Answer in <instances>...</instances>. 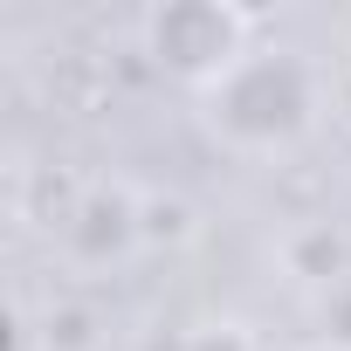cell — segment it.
<instances>
[{
	"label": "cell",
	"instance_id": "cell-1",
	"mask_svg": "<svg viewBox=\"0 0 351 351\" xmlns=\"http://www.w3.org/2000/svg\"><path fill=\"white\" fill-rule=\"evenodd\" d=\"M193 104H200V124L214 145H228L241 158H269L317 131V117L330 110V76L303 49H248Z\"/></svg>",
	"mask_w": 351,
	"mask_h": 351
},
{
	"label": "cell",
	"instance_id": "cell-2",
	"mask_svg": "<svg viewBox=\"0 0 351 351\" xmlns=\"http://www.w3.org/2000/svg\"><path fill=\"white\" fill-rule=\"evenodd\" d=\"M255 21L241 14V8H228V0H165V8H152L145 21H138V49H145V62L158 69V76H172V83H186L193 97L207 90V83H221L255 42Z\"/></svg>",
	"mask_w": 351,
	"mask_h": 351
},
{
	"label": "cell",
	"instance_id": "cell-3",
	"mask_svg": "<svg viewBox=\"0 0 351 351\" xmlns=\"http://www.w3.org/2000/svg\"><path fill=\"white\" fill-rule=\"evenodd\" d=\"M330 117H337V124H351V56L330 69Z\"/></svg>",
	"mask_w": 351,
	"mask_h": 351
},
{
	"label": "cell",
	"instance_id": "cell-4",
	"mask_svg": "<svg viewBox=\"0 0 351 351\" xmlns=\"http://www.w3.org/2000/svg\"><path fill=\"white\" fill-rule=\"evenodd\" d=\"M317 351H351V344H317Z\"/></svg>",
	"mask_w": 351,
	"mask_h": 351
}]
</instances>
